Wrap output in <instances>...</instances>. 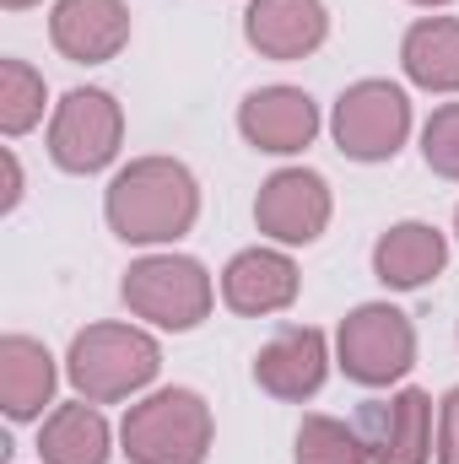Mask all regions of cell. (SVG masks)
<instances>
[{"instance_id":"1","label":"cell","mask_w":459,"mask_h":464,"mask_svg":"<svg viewBox=\"0 0 459 464\" xmlns=\"http://www.w3.org/2000/svg\"><path fill=\"white\" fill-rule=\"evenodd\" d=\"M103 217L124 243H179L200 217V184L179 157H135L114 173Z\"/></svg>"},{"instance_id":"2","label":"cell","mask_w":459,"mask_h":464,"mask_svg":"<svg viewBox=\"0 0 459 464\" xmlns=\"http://www.w3.org/2000/svg\"><path fill=\"white\" fill-rule=\"evenodd\" d=\"M162 367V346L135 324H87L65 351V378L82 400L114 405L141 394Z\"/></svg>"},{"instance_id":"3","label":"cell","mask_w":459,"mask_h":464,"mask_svg":"<svg viewBox=\"0 0 459 464\" xmlns=\"http://www.w3.org/2000/svg\"><path fill=\"white\" fill-rule=\"evenodd\" d=\"M119 443H124L130 464H206L211 405L195 389H157L124 411Z\"/></svg>"},{"instance_id":"4","label":"cell","mask_w":459,"mask_h":464,"mask_svg":"<svg viewBox=\"0 0 459 464\" xmlns=\"http://www.w3.org/2000/svg\"><path fill=\"white\" fill-rule=\"evenodd\" d=\"M119 297H124V308H130L135 319L184 335V330H195V324L211 319L217 286H211L206 265L190 259V254H146V259H135V265L124 270Z\"/></svg>"},{"instance_id":"5","label":"cell","mask_w":459,"mask_h":464,"mask_svg":"<svg viewBox=\"0 0 459 464\" xmlns=\"http://www.w3.org/2000/svg\"><path fill=\"white\" fill-rule=\"evenodd\" d=\"M336 362L351 383L362 389H389L416 367V330L400 308L389 303H362L341 319Z\"/></svg>"},{"instance_id":"6","label":"cell","mask_w":459,"mask_h":464,"mask_svg":"<svg viewBox=\"0 0 459 464\" xmlns=\"http://www.w3.org/2000/svg\"><path fill=\"white\" fill-rule=\"evenodd\" d=\"M124 140V109L114 103V92L103 87H76L54 103L49 119V157L65 173H103L119 157Z\"/></svg>"},{"instance_id":"7","label":"cell","mask_w":459,"mask_h":464,"mask_svg":"<svg viewBox=\"0 0 459 464\" xmlns=\"http://www.w3.org/2000/svg\"><path fill=\"white\" fill-rule=\"evenodd\" d=\"M330 135L351 162H389L411 135V98L395 82H356L336 98Z\"/></svg>"},{"instance_id":"8","label":"cell","mask_w":459,"mask_h":464,"mask_svg":"<svg viewBox=\"0 0 459 464\" xmlns=\"http://www.w3.org/2000/svg\"><path fill=\"white\" fill-rule=\"evenodd\" d=\"M254 222L270 243H314L319 232L330 227V184L314 168H281L259 184L254 195Z\"/></svg>"},{"instance_id":"9","label":"cell","mask_w":459,"mask_h":464,"mask_svg":"<svg viewBox=\"0 0 459 464\" xmlns=\"http://www.w3.org/2000/svg\"><path fill=\"white\" fill-rule=\"evenodd\" d=\"M325 372H330V341L325 330L314 324H287L276 330L259 356H254V383L270 394V400H287V405H303L325 389Z\"/></svg>"},{"instance_id":"10","label":"cell","mask_w":459,"mask_h":464,"mask_svg":"<svg viewBox=\"0 0 459 464\" xmlns=\"http://www.w3.org/2000/svg\"><path fill=\"white\" fill-rule=\"evenodd\" d=\"M367 459L373 464H427L433 459V394L427 389H400L378 405L362 411L356 421Z\"/></svg>"},{"instance_id":"11","label":"cell","mask_w":459,"mask_h":464,"mask_svg":"<svg viewBox=\"0 0 459 464\" xmlns=\"http://www.w3.org/2000/svg\"><path fill=\"white\" fill-rule=\"evenodd\" d=\"M238 130L254 151L270 157H292L303 146H314L319 135V103L303 87H259L238 103Z\"/></svg>"},{"instance_id":"12","label":"cell","mask_w":459,"mask_h":464,"mask_svg":"<svg viewBox=\"0 0 459 464\" xmlns=\"http://www.w3.org/2000/svg\"><path fill=\"white\" fill-rule=\"evenodd\" d=\"M49 38L71 65H109L130 44V5L124 0H54Z\"/></svg>"},{"instance_id":"13","label":"cell","mask_w":459,"mask_h":464,"mask_svg":"<svg viewBox=\"0 0 459 464\" xmlns=\"http://www.w3.org/2000/svg\"><path fill=\"white\" fill-rule=\"evenodd\" d=\"M243 38L265 60H308L330 38L325 0H249Z\"/></svg>"},{"instance_id":"14","label":"cell","mask_w":459,"mask_h":464,"mask_svg":"<svg viewBox=\"0 0 459 464\" xmlns=\"http://www.w3.org/2000/svg\"><path fill=\"white\" fill-rule=\"evenodd\" d=\"M298 286H303V276H298L292 254H281V248H243L222 270V303L243 319H270V314L292 308Z\"/></svg>"},{"instance_id":"15","label":"cell","mask_w":459,"mask_h":464,"mask_svg":"<svg viewBox=\"0 0 459 464\" xmlns=\"http://www.w3.org/2000/svg\"><path fill=\"white\" fill-rule=\"evenodd\" d=\"M449 265V237L427 222H395L373 243V276L395 292H416Z\"/></svg>"},{"instance_id":"16","label":"cell","mask_w":459,"mask_h":464,"mask_svg":"<svg viewBox=\"0 0 459 464\" xmlns=\"http://www.w3.org/2000/svg\"><path fill=\"white\" fill-rule=\"evenodd\" d=\"M54 356L33 335H5L0 341V411L5 421H33L44 416V405L54 400Z\"/></svg>"},{"instance_id":"17","label":"cell","mask_w":459,"mask_h":464,"mask_svg":"<svg viewBox=\"0 0 459 464\" xmlns=\"http://www.w3.org/2000/svg\"><path fill=\"white\" fill-rule=\"evenodd\" d=\"M400 65L422 92H459V16H422L400 38Z\"/></svg>"},{"instance_id":"18","label":"cell","mask_w":459,"mask_h":464,"mask_svg":"<svg viewBox=\"0 0 459 464\" xmlns=\"http://www.w3.org/2000/svg\"><path fill=\"white\" fill-rule=\"evenodd\" d=\"M109 421L93 400H76V405H60L49 411L44 432H38V454L44 464H109Z\"/></svg>"},{"instance_id":"19","label":"cell","mask_w":459,"mask_h":464,"mask_svg":"<svg viewBox=\"0 0 459 464\" xmlns=\"http://www.w3.org/2000/svg\"><path fill=\"white\" fill-rule=\"evenodd\" d=\"M44 103H49L44 76H38L27 60H0V130H5L11 140L27 135V130L44 119Z\"/></svg>"},{"instance_id":"20","label":"cell","mask_w":459,"mask_h":464,"mask_svg":"<svg viewBox=\"0 0 459 464\" xmlns=\"http://www.w3.org/2000/svg\"><path fill=\"white\" fill-rule=\"evenodd\" d=\"M298 464H373L367 459V443L356 427H346L336 416H303L298 427Z\"/></svg>"},{"instance_id":"21","label":"cell","mask_w":459,"mask_h":464,"mask_svg":"<svg viewBox=\"0 0 459 464\" xmlns=\"http://www.w3.org/2000/svg\"><path fill=\"white\" fill-rule=\"evenodd\" d=\"M422 157L438 179H454L459 184V103L433 109V119L422 124Z\"/></svg>"},{"instance_id":"22","label":"cell","mask_w":459,"mask_h":464,"mask_svg":"<svg viewBox=\"0 0 459 464\" xmlns=\"http://www.w3.org/2000/svg\"><path fill=\"white\" fill-rule=\"evenodd\" d=\"M433 454H438V464H459V389H449L444 405H438V443H433Z\"/></svg>"},{"instance_id":"23","label":"cell","mask_w":459,"mask_h":464,"mask_svg":"<svg viewBox=\"0 0 459 464\" xmlns=\"http://www.w3.org/2000/svg\"><path fill=\"white\" fill-rule=\"evenodd\" d=\"M0 162H5V211H16V200H22V168H16V151H5Z\"/></svg>"},{"instance_id":"24","label":"cell","mask_w":459,"mask_h":464,"mask_svg":"<svg viewBox=\"0 0 459 464\" xmlns=\"http://www.w3.org/2000/svg\"><path fill=\"white\" fill-rule=\"evenodd\" d=\"M5 11H27V5H38V0H0Z\"/></svg>"},{"instance_id":"25","label":"cell","mask_w":459,"mask_h":464,"mask_svg":"<svg viewBox=\"0 0 459 464\" xmlns=\"http://www.w3.org/2000/svg\"><path fill=\"white\" fill-rule=\"evenodd\" d=\"M411 5H449V0H411Z\"/></svg>"},{"instance_id":"26","label":"cell","mask_w":459,"mask_h":464,"mask_svg":"<svg viewBox=\"0 0 459 464\" xmlns=\"http://www.w3.org/2000/svg\"><path fill=\"white\" fill-rule=\"evenodd\" d=\"M454 232H459V211H454Z\"/></svg>"}]
</instances>
